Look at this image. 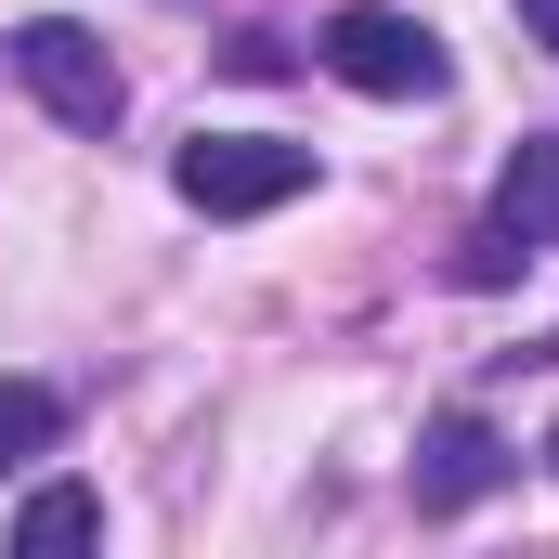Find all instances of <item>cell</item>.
Returning <instances> with one entry per match:
<instances>
[{
	"label": "cell",
	"instance_id": "cell-6",
	"mask_svg": "<svg viewBox=\"0 0 559 559\" xmlns=\"http://www.w3.org/2000/svg\"><path fill=\"white\" fill-rule=\"evenodd\" d=\"M495 222H521L534 248H559V143H521L508 182H495Z\"/></svg>",
	"mask_w": 559,
	"mask_h": 559
},
{
	"label": "cell",
	"instance_id": "cell-10",
	"mask_svg": "<svg viewBox=\"0 0 559 559\" xmlns=\"http://www.w3.org/2000/svg\"><path fill=\"white\" fill-rule=\"evenodd\" d=\"M547 468H559V442H547Z\"/></svg>",
	"mask_w": 559,
	"mask_h": 559
},
{
	"label": "cell",
	"instance_id": "cell-2",
	"mask_svg": "<svg viewBox=\"0 0 559 559\" xmlns=\"http://www.w3.org/2000/svg\"><path fill=\"white\" fill-rule=\"evenodd\" d=\"M312 52H325V79H352V92H378V105H429V92L455 79V66H442V39H429L417 13H391V0H352Z\"/></svg>",
	"mask_w": 559,
	"mask_h": 559
},
{
	"label": "cell",
	"instance_id": "cell-4",
	"mask_svg": "<svg viewBox=\"0 0 559 559\" xmlns=\"http://www.w3.org/2000/svg\"><path fill=\"white\" fill-rule=\"evenodd\" d=\"M508 468H521V455H508L481 417H442V429L417 442V508H468V495H495Z\"/></svg>",
	"mask_w": 559,
	"mask_h": 559
},
{
	"label": "cell",
	"instance_id": "cell-9",
	"mask_svg": "<svg viewBox=\"0 0 559 559\" xmlns=\"http://www.w3.org/2000/svg\"><path fill=\"white\" fill-rule=\"evenodd\" d=\"M521 26H534V39H547V52H559V0H521Z\"/></svg>",
	"mask_w": 559,
	"mask_h": 559
},
{
	"label": "cell",
	"instance_id": "cell-3",
	"mask_svg": "<svg viewBox=\"0 0 559 559\" xmlns=\"http://www.w3.org/2000/svg\"><path fill=\"white\" fill-rule=\"evenodd\" d=\"M13 79H26L66 131H118V105H131V92H118V52H105L79 13H26V26H13Z\"/></svg>",
	"mask_w": 559,
	"mask_h": 559
},
{
	"label": "cell",
	"instance_id": "cell-8",
	"mask_svg": "<svg viewBox=\"0 0 559 559\" xmlns=\"http://www.w3.org/2000/svg\"><path fill=\"white\" fill-rule=\"evenodd\" d=\"M521 261H534V235H521V222H481V235L455 248V286H508Z\"/></svg>",
	"mask_w": 559,
	"mask_h": 559
},
{
	"label": "cell",
	"instance_id": "cell-5",
	"mask_svg": "<svg viewBox=\"0 0 559 559\" xmlns=\"http://www.w3.org/2000/svg\"><path fill=\"white\" fill-rule=\"evenodd\" d=\"M105 534V508L79 495V481H39L26 508H13V559H66V547H92Z\"/></svg>",
	"mask_w": 559,
	"mask_h": 559
},
{
	"label": "cell",
	"instance_id": "cell-1",
	"mask_svg": "<svg viewBox=\"0 0 559 559\" xmlns=\"http://www.w3.org/2000/svg\"><path fill=\"white\" fill-rule=\"evenodd\" d=\"M169 182H182V209H209V222H261L286 209L299 182H312V143H274V131H195L169 156Z\"/></svg>",
	"mask_w": 559,
	"mask_h": 559
},
{
	"label": "cell",
	"instance_id": "cell-7",
	"mask_svg": "<svg viewBox=\"0 0 559 559\" xmlns=\"http://www.w3.org/2000/svg\"><path fill=\"white\" fill-rule=\"evenodd\" d=\"M52 442H66V391L0 378V455H52Z\"/></svg>",
	"mask_w": 559,
	"mask_h": 559
}]
</instances>
